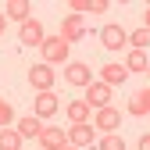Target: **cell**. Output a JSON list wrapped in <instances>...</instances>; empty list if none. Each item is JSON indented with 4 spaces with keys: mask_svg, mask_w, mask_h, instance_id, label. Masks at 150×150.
<instances>
[{
    "mask_svg": "<svg viewBox=\"0 0 150 150\" xmlns=\"http://www.w3.org/2000/svg\"><path fill=\"white\" fill-rule=\"evenodd\" d=\"M40 54H43V64H64L68 57H71V47L64 43V40H57V36H47V40L40 43Z\"/></svg>",
    "mask_w": 150,
    "mask_h": 150,
    "instance_id": "obj_1",
    "label": "cell"
},
{
    "mask_svg": "<svg viewBox=\"0 0 150 150\" xmlns=\"http://www.w3.org/2000/svg\"><path fill=\"white\" fill-rule=\"evenodd\" d=\"M93 129H97V136H111V132H118V125H122V111H115V107H100V111H93V122H89Z\"/></svg>",
    "mask_w": 150,
    "mask_h": 150,
    "instance_id": "obj_2",
    "label": "cell"
},
{
    "mask_svg": "<svg viewBox=\"0 0 150 150\" xmlns=\"http://www.w3.org/2000/svg\"><path fill=\"white\" fill-rule=\"evenodd\" d=\"M125 40H129V32H125V25H100V43H104V50H111V54H118V50H125Z\"/></svg>",
    "mask_w": 150,
    "mask_h": 150,
    "instance_id": "obj_3",
    "label": "cell"
},
{
    "mask_svg": "<svg viewBox=\"0 0 150 150\" xmlns=\"http://www.w3.org/2000/svg\"><path fill=\"white\" fill-rule=\"evenodd\" d=\"M54 82H57V79H54V68H50V64L40 61V64H32V68H29V86H32L36 93H50Z\"/></svg>",
    "mask_w": 150,
    "mask_h": 150,
    "instance_id": "obj_4",
    "label": "cell"
},
{
    "mask_svg": "<svg viewBox=\"0 0 150 150\" xmlns=\"http://www.w3.org/2000/svg\"><path fill=\"white\" fill-rule=\"evenodd\" d=\"M82 100H86V104H89L93 111L107 107V104H111V86H104L100 79H93V82L86 86V97H82Z\"/></svg>",
    "mask_w": 150,
    "mask_h": 150,
    "instance_id": "obj_5",
    "label": "cell"
},
{
    "mask_svg": "<svg viewBox=\"0 0 150 150\" xmlns=\"http://www.w3.org/2000/svg\"><path fill=\"white\" fill-rule=\"evenodd\" d=\"M64 82L68 86H89L93 82V71H89V64H82V61H68L64 64Z\"/></svg>",
    "mask_w": 150,
    "mask_h": 150,
    "instance_id": "obj_6",
    "label": "cell"
},
{
    "mask_svg": "<svg viewBox=\"0 0 150 150\" xmlns=\"http://www.w3.org/2000/svg\"><path fill=\"white\" fill-rule=\"evenodd\" d=\"M57 107H61V100H57V93H54V89H50V93H36L32 115L43 122V118H54V115H57Z\"/></svg>",
    "mask_w": 150,
    "mask_h": 150,
    "instance_id": "obj_7",
    "label": "cell"
},
{
    "mask_svg": "<svg viewBox=\"0 0 150 150\" xmlns=\"http://www.w3.org/2000/svg\"><path fill=\"white\" fill-rule=\"evenodd\" d=\"M18 40H22V47H40V43L47 40V32H43V22L29 18L25 25H18Z\"/></svg>",
    "mask_w": 150,
    "mask_h": 150,
    "instance_id": "obj_8",
    "label": "cell"
},
{
    "mask_svg": "<svg viewBox=\"0 0 150 150\" xmlns=\"http://www.w3.org/2000/svg\"><path fill=\"white\" fill-rule=\"evenodd\" d=\"M68 146V132L57 125H47L43 132H40V150H64Z\"/></svg>",
    "mask_w": 150,
    "mask_h": 150,
    "instance_id": "obj_9",
    "label": "cell"
},
{
    "mask_svg": "<svg viewBox=\"0 0 150 150\" xmlns=\"http://www.w3.org/2000/svg\"><path fill=\"white\" fill-rule=\"evenodd\" d=\"M0 14H4L7 22H14V25H25L29 18H32V4H29V0H7V7L0 11Z\"/></svg>",
    "mask_w": 150,
    "mask_h": 150,
    "instance_id": "obj_10",
    "label": "cell"
},
{
    "mask_svg": "<svg viewBox=\"0 0 150 150\" xmlns=\"http://www.w3.org/2000/svg\"><path fill=\"white\" fill-rule=\"evenodd\" d=\"M82 36H86V29H82V18H79V14H68L64 22H61V32H57V40H64V43L71 47V43H79Z\"/></svg>",
    "mask_w": 150,
    "mask_h": 150,
    "instance_id": "obj_11",
    "label": "cell"
},
{
    "mask_svg": "<svg viewBox=\"0 0 150 150\" xmlns=\"http://www.w3.org/2000/svg\"><path fill=\"white\" fill-rule=\"evenodd\" d=\"M93 143H97V129L93 125H71L68 129V146L82 150V146H93Z\"/></svg>",
    "mask_w": 150,
    "mask_h": 150,
    "instance_id": "obj_12",
    "label": "cell"
},
{
    "mask_svg": "<svg viewBox=\"0 0 150 150\" xmlns=\"http://www.w3.org/2000/svg\"><path fill=\"white\" fill-rule=\"evenodd\" d=\"M100 82L115 89V86H122V82H129V71H125V68H122L118 61H107V64L100 68Z\"/></svg>",
    "mask_w": 150,
    "mask_h": 150,
    "instance_id": "obj_13",
    "label": "cell"
},
{
    "mask_svg": "<svg viewBox=\"0 0 150 150\" xmlns=\"http://www.w3.org/2000/svg\"><path fill=\"white\" fill-rule=\"evenodd\" d=\"M146 104H150V89L139 86L132 97H129V115H132V118H146Z\"/></svg>",
    "mask_w": 150,
    "mask_h": 150,
    "instance_id": "obj_14",
    "label": "cell"
},
{
    "mask_svg": "<svg viewBox=\"0 0 150 150\" xmlns=\"http://www.w3.org/2000/svg\"><path fill=\"white\" fill-rule=\"evenodd\" d=\"M64 115L71 118V125H89V118H93V107H89L86 100H71Z\"/></svg>",
    "mask_w": 150,
    "mask_h": 150,
    "instance_id": "obj_15",
    "label": "cell"
},
{
    "mask_svg": "<svg viewBox=\"0 0 150 150\" xmlns=\"http://www.w3.org/2000/svg\"><path fill=\"white\" fill-rule=\"evenodd\" d=\"M18 136L22 139H40V132H43V122L36 118V115H29V118H18Z\"/></svg>",
    "mask_w": 150,
    "mask_h": 150,
    "instance_id": "obj_16",
    "label": "cell"
},
{
    "mask_svg": "<svg viewBox=\"0 0 150 150\" xmlns=\"http://www.w3.org/2000/svg\"><path fill=\"white\" fill-rule=\"evenodd\" d=\"M129 75H143L146 68H150V57H146V50H132V54H129V57H125V64H122Z\"/></svg>",
    "mask_w": 150,
    "mask_h": 150,
    "instance_id": "obj_17",
    "label": "cell"
},
{
    "mask_svg": "<svg viewBox=\"0 0 150 150\" xmlns=\"http://www.w3.org/2000/svg\"><path fill=\"white\" fill-rule=\"evenodd\" d=\"M22 143H25V139L18 136V129H11V125L0 129V150H22Z\"/></svg>",
    "mask_w": 150,
    "mask_h": 150,
    "instance_id": "obj_18",
    "label": "cell"
},
{
    "mask_svg": "<svg viewBox=\"0 0 150 150\" xmlns=\"http://www.w3.org/2000/svg\"><path fill=\"white\" fill-rule=\"evenodd\" d=\"M129 43H132V50H146V43H150V29H146V25H139V29L125 40V47H129Z\"/></svg>",
    "mask_w": 150,
    "mask_h": 150,
    "instance_id": "obj_19",
    "label": "cell"
},
{
    "mask_svg": "<svg viewBox=\"0 0 150 150\" xmlns=\"http://www.w3.org/2000/svg\"><path fill=\"white\" fill-rule=\"evenodd\" d=\"M97 150H125V139L118 132H111V136H97Z\"/></svg>",
    "mask_w": 150,
    "mask_h": 150,
    "instance_id": "obj_20",
    "label": "cell"
},
{
    "mask_svg": "<svg viewBox=\"0 0 150 150\" xmlns=\"http://www.w3.org/2000/svg\"><path fill=\"white\" fill-rule=\"evenodd\" d=\"M11 122H14V107H11L4 97H0V129H7Z\"/></svg>",
    "mask_w": 150,
    "mask_h": 150,
    "instance_id": "obj_21",
    "label": "cell"
},
{
    "mask_svg": "<svg viewBox=\"0 0 150 150\" xmlns=\"http://www.w3.org/2000/svg\"><path fill=\"white\" fill-rule=\"evenodd\" d=\"M107 7H111V4H107V0H89V11H93V14H104Z\"/></svg>",
    "mask_w": 150,
    "mask_h": 150,
    "instance_id": "obj_22",
    "label": "cell"
},
{
    "mask_svg": "<svg viewBox=\"0 0 150 150\" xmlns=\"http://www.w3.org/2000/svg\"><path fill=\"white\" fill-rule=\"evenodd\" d=\"M139 150H150V136H139Z\"/></svg>",
    "mask_w": 150,
    "mask_h": 150,
    "instance_id": "obj_23",
    "label": "cell"
},
{
    "mask_svg": "<svg viewBox=\"0 0 150 150\" xmlns=\"http://www.w3.org/2000/svg\"><path fill=\"white\" fill-rule=\"evenodd\" d=\"M4 29H7V18H4V14H0V32H4Z\"/></svg>",
    "mask_w": 150,
    "mask_h": 150,
    "instance_id": "obj_24",
    "label": "cell"
},
{
    "mask_svg": "<svg viewBox=\"0 0 150 150\" xmlns=\"http://www.w3.org/2000/svg\"><path fill=\"white\" fill-rule=\"evenodd\" d=\"M64 150H75V146H64Z\"/></svg>",
    "mask_w": 150,
    "mask_h": 150,
    "instance_id": "obj_25",
    "label": "cell"
}]
</instances>
